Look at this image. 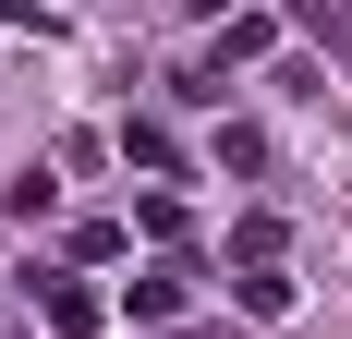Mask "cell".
Instances as JSON below:
<instances>
[{"mask_svg":"<svg viewBox=\"0 0 352 339\" xmlns=\"http://www.w3.org/2000/svg\"><path fill=\"white\" fill-rule=\"evenodd\" d=\"M36 303H49V327H61V339H85V327H98V291H85V279H49Z\"/></svg>","mask_w":352,"mask_h":339,"instance_id":"6da1fadb","label":"cell"},{"mask_svg":"<svg viewBox=\"0 0 352 339\" xmlns=\"http://www.w3.org/2000/svg\"><path fill=\"white\" fill-rule=\"evenodd\" d=\"M134 315H182V267H146L134 279Z\"/></svg>","mask_w":352,"mask_h":339,"instance_id":"7a4b0ae2","label":"cell"},{"mask_svg":"<svg viewBox=\"0 0 352 339\" xmlns=\"http://www.w3.org/2000/svg\"><path fill=\"white\" fill-rule=\"evenodd\" d=\"M195 12H231V0H195Z\"/></svg>","mask_w":352,"mask_h":339,"instance_id":"3957f363","label":"cell"}]
</instances>
